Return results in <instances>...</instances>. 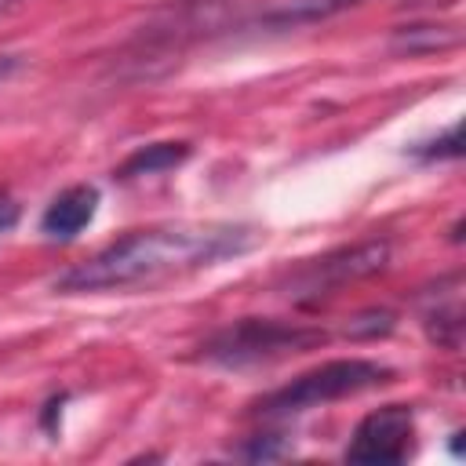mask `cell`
Here are the masks:
<instances>
[{"instance_id":"cell-1","label":"cell","mask_w":466,"mask_h":466,"mask_svg":"<svg viewBox=\"0 0 466 466\" xmlns=\"http://www.w3.org/2000/svg\"><path fill=\"white\" fill-rule=\"evenodd\" d=\"M258 244V229L248 222H167L131 229L95 255L73 262L55 277V291H127L149 288L171 277H186L226 258L248 255Z\"/></svg>"},{"instance_id":"cell-2","label":"cell","mask_w":466,"mask_h":466,"mask_svg":"<svg viewBox=\"0 0 466 466\" xmlns=\"http://www.w3.org/2000/svg\"><path fill=\"white\" fill-rule=\"evenodd\" d=\"M331 335L320 324H299V320H277V317H240L226 328H218L208 342H200V360L218 368H255L273 364L295 353L320 350Z\"/></svg>"},{"instance_id":"cell-3","label":"cell","mask_w":466,"mask_h":466,"mask_svg":"<svg viewBox=\"0 0 466 466\" xmlns=\"http://www.w3.org/2000/svg\"><path fill=\"white\" fill-rule=\"evenodd\" d=\"M393 382V368L368 360V357H339V360H324L302 375H295L288 386L266 393L262 400H255V415L266 419H280V415H299L342 397H357L364 390L386 386Z\"/></svg>"},{"instance_id":"cell-4","label":"cell","mask_w":466,"mask_h":466,"mask_svg":"<svg viewBox=\"0 0 466 466\" xmlns=\"http://www.w3.org/2000/svg\"><path fill=\"white\" fill-rule=\"evenodd\" d=\"M390 266V240H360L350 248H335L320 258L302 262L291 277H288V295H331L335 288L350 284V280H364L371 273H382Z\"/></svg>"},{"instance_id":"cell-5","label":"cell","mask_w":466,"mask_h":466,"mask_svg":"<svg viewBox=\"0 0 466 466\" xmlns=\"http://www.w3.org/2000/svg\"><path fill=\"white\" fill-rule=\"evenodd\" d=\"M411 448H415V411L408 404H382L357 422L346 444V462H368V466L404 462Z\"/></svg>"},{"instance_id":"cell-6","label":"cell","mask_w":466,"mask_h":466,"mask_svg":"<svg viewBox=\"0 0 466 466\" xmlns=\"http://www.w3.org/2000/svg\"><path fill=\"white\" fill-rule=\"evenodd\" d=\"M98 211V186L91 182H76V186H66L40 215V233L51 237V240H73L84 226H91Z\"/></svg>"},{"instance_id":"cell-7","label":"cell","mask_w":466,"mask_h":466,"mask_svg":"<svg viewBox=\"0 0 466 466\" xmlns=\"http://www.w3.org/2000/svg\"><path fill=\"white\" fill-rule=\"evenodd\" d=\"M364 4H371V0H269L255 15V25L258 29H299V25L328 22V18L364 7Z\"/></svg>"},{"instance_id":"cell-8","label":"cell","mask_w":466,"mask_h":466,"mask_svg":"<svg viewBox=\"0 0 466 466\" xmlns=\"http://www.w3.org/2000/svg\"><path fill=\"white\" fill-rule=\"evenodd\" d=\"M193 153L189 142H149V146H138L135 153H127L120 164H116V178L120 182H131V178H146V175H160V171H171L178 164H186Z\"/></svg>"},{"instance_id":"cell-9","label":"cell","mask_w":466,"mask_h":466,"mask_svg":"<svg viewBox=\"0 0 466 466\" xmlns=\"http://www.w3.org/2000/svg\"><path fill=\"white\" fill-rule=\"evenodd\" d=\"M459 280L451 284V291H441L437 288V299H433V306L422 313L426 320V331H430V339L437 342V346H448V350H455L459 346V335H462V306H459Z\"/></svg>"},{"instance_id":"cell-10","label":"cell","mask_w":466,"mask_h":466,"mask_svg":"<svg viewBox=\"0 0 466 466\" xmlns=\"http://www.w3.org/2000/svg\"><path fill=\"white\" fill-rule=\"evenodd\" d=\"M462 40L459 25H400L393 33V51L400 55H430V51H444V47H455Z\"/></svg>"},{"instance_id":"cell-11","label":"cell","mask_w":466,"mask_h":466,"mask_svg":"<svg viewBox=\"0 0 466 466\" xmlns=\"http://www.w3.org/2000/svg\"><path fill=\"white\" fill-rule=\"evenodd\" d=\"M459 124H451L444 135H437V138H430V142H415V146H408V153L411 157H419V160H455V157H462V142H459Z\"/></svg>"},{"instance_id":"cell-12","label":"cell","mask_w":466,"mask_h":466,"mask_svg":"<svg viewBox=\"0 0 466 466\" xmlns=\"http://www.w3.org/2000/svg\"><path fill=\"white\" fill-rule=\"evenodd\" d=\"M393 324H397V317H393L390 309H368V313L353 317V320L346 324V331H350L353 339H375V335H390Z\"/></svg>"},{"instance_id":"cell-13","label":"cell","mask_w":466,"mask_h":466,"mask_svg":"<svg viewBox=\"0 0 466 466\" xmlns=\"http://www.w3.org/2000/svg\"><path fill=\"white\" fill-rule=\"evenodd\" d=\"M240 455L244 459H280V455H288V444H277V437H251L244 448H240Z\"/></svg>"},{"instance_id":"cell-14","label":"cell","mask_w":466,"mask_h":466,"mask_svg":"<svg viewBox=\"0 0 466 466\" xmlns=\"http://www.w3.org/2000/svg\"><path fill=\"white\" fill-rule=\"evenodd\" d=\"M18 211H22V208H18V200H15V197H11V193L0 186V237L15 229V222H18Z\"/></svg>"},{"instance_id":"cell-15","label":"cell","mask_w":466,"mask_h":466,"mask_svg":"<svg viewBox=\"0 0 466 466\" xmlns=\"http://www.w3.org/2000/svg\"><path fill=\"white\" fill-rule=\"evenodd\" d=\"M18 66H22V58H18V55H0V80H4V76H11Z\"/></svg>"}]
</instances>
